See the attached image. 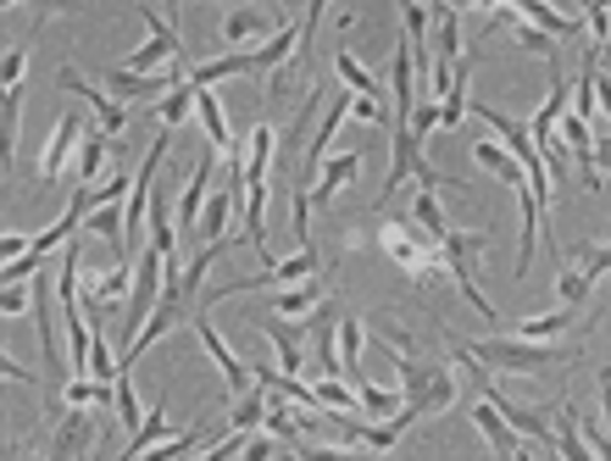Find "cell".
<instances>
[{
  "label": "cell",
  "instance_id": "cell-6",
  "mask_svg": "<svg viewBox=\"0 0 611 461\" xmlns=\"http://www.w3.org/2000/svg\"><path fill=\"white\" fill-rule=\"evenodd\" d=\"M561 140H567V156H572V173L583 189H600V162H594V123L578 117V112H561Z\"/></svg>",
  "mask_w": 611,
  "mask_h": 461
},
{
  "label": "cell",
  "instance_id": "cell-20",
  "mask_svg": "<svg viewBox=\"0 0 611 461\" xmlns=\"http://www.w3.org/2000/svg\"><path fill=\"white\" fill-rule=\"evenodd\" d=\"M334 73H339V84H345V90H356V95H373V101L384 95V79H378L373 68H361V62H356V51H334Z\"/></svg>",
  "mask_w": 611,
  "mask_h": 461
},
{
  "label": "cell",
  "instance_id": "cell-10",
  "mask_svg": "<svg viewBox=\"0 0 611 461\" xmlns=\"http://www.w3.org/2000/svg\"><path fill=\"white\" fill-rule=\"evenodd\" d=\"M461 62V12L439 7V51H434V101L450 90V73Z\"/></svg>",
  "mask_w": 611,
  "mask_h": 461
},
{
  "label": "cell",
  "instance_id": "cell-9",
  "mask_svg": "<svg viewBox=\"0 0 611 461\" xmlns=\"http://www.w3.org/2000/svg\"><path fill=\"white\" fill-rule=\"evenodd\" d=\"M472 422H478V433H483L489 455H500V461H511V455H528V450H522V433L511 428V417H506L495 400H478V406H472Z\"/></svg>",
  "mask_w": 611,
  "mask_h": 461
},
{
  "label": "cell",
  "instance_id": "cell-24",
  "mask_svg": "<svg viewBox=\"0 0 611 461\" xmlns=\"http://www.w3.org/2000/svg\"><path fill=\"white\" fill-rule=\"evenodd\" d=\"M411 223H417V228H422V234H428L434 245H445V239H450V217L439 212V201H434V189H422V195L411 201Z\"/></svg>",
  "mask_w": 611,
  "mask_h": 461
},
{
  "label": "cell",
  "instance_id": "cell-19",
  "mask_svg": "<svg viewBox=\"0 0 611 461\" xmlns=\"http://www.w3.org/2000/svg\"><path fill=\"white\" fill-rule=\"evenodd\" d=\"M34 328H40L45 361L62 367V345H57V317H51V284H45V273H34Z\"/></svg>",
  "mask_w": 611,
  "mask_h": 461
},
{
  "label": "cell",
  "instance_id": "cell-15",
  "mask_svg": "<svg viewBox=\"0 0 611 461\" xmlns=\"http://www.w3.org/2000/svg\"><path fill=\"white\" fill-rule=\"evenodd\" d=\"M106 156H112V134L101 129V123H90L84 129V140H79V156H73V184L84 189V184H95L101 178V167H106Z\"/></svg>",
  "mask_w": 611,
  "mask_h": 461
},
{
  "label": "cell",
  "instance_id": "cell-7",
  "mask_svg": "<svg viewBox=\"0 0 611 461\" xmlns=\"http://www.w3.org/2000/svg\"><path fill=\"white\" fill-rule=\"evenodd\" d=\"M195 328H201V345L212 350V361H217V372H223V383H228V395H245L251 383H256V372H251V361H240L234 350H228V339L212 328V306L195 317Z\"/></svg>",
  "mask_w": 611,
  "mask_h": 461
},
{
  "label": "cell",
  "instance_id": "cell-26",
  "mask_svg": "<svg viewBox=\"0 0 611 461\" xmlns=\"http://www.w3.org/2000/svg\"><path fill=\"white\" fill-rule=\"evenodd\" d=\"M356 395H361V411H367V417H400V406H406L400 389H384V383H373V378H361Z\"/></svg>",
  "mask_w": 611,
  "mask_h": 461
},
{
  "label": "cell",
  "instance_id": "cell-8",
  "mask_svg": "<svg viewBox=\"0 0 611 461\" xmlns=\"http://www.w3.org/2000/svg\"><path fill=\"white\" fill-rule=\"evenodd\" d=\"M145 23H151V40H145L140 51H129V62H123L129 73H156V68L179 62V51H184V45H179V34L156 18V7H145Z\"/></svg>",
  "mask_w": 611,
  "mask_h": 461
},
{
  "label": "cell",
  "instance_id": "cell-3",
  "mask_svg": "<svg viewBox=\"0 0 611 461\" xmlns=\"http://www.w3.org/2000/svg\"><path fill=\"white\" fill-rule=\"evenodd\" d=\"M472 356L483 361V367H495V372H544V367H556V361H572V350H561V345H550V339H522V334H500V339H478L472 345Z\"/></svg>",
  "mask_w": 611,
  "mask_h": 461
},
{
  "label": "cell",
  "instance_id": "cell-21",
  "mask_svg": "<svg viewBox=\"0 0 611 461\" xmlns=\"http://www.w3.org/2000/svg\"><path fill=\"white\" fill-rule=\"evenodd\" d=\"M361 339H367V322L361 317H339V361H345V378L361 383Z\"/></svg>",
  "mask_w": 611,
  "mask_h": 461
},
{
  "label": "cell",
  "instance_id": "cell-23",
  "mask_svg": "<svg viewBox=\"0 0 611 461\" xmlns=\"http://www.w3.org/2000/svg\"><path fill=\"white\" fill-rule=\"evenodd\" d=\"M228 212H234V189H217L212 201H206V212H201V245H212V239H228Z\"/></svg>",
  "mask_w": 611,
  "mask_h": 461
},
{
  "label": "cell",
  "instance_id": "cell-45",
  "mask_svg": "<svg viewBox=\"0 0 611 461\" xmlns=\"http://www.w3.org/2000/svg\"><path fill=\"white\" fill-rule=\"evenodd\" d=\"M184 7V0H167V12H179ZM223 7H234V0H223Z\"/></svg>",
  "mask_w": 611,
  "mask_h": 461
},
{
  "label": "cell",
  "instance_id": "cell-34",
  "mask_svg": "<svg viewBox=\"0 0 611 461\" xmlns=\"http://www.w3.org/2000/svg\"><path fill=\"white\" fill-rule=\"evenodd\" d=\"M123 189H134V184H129L123 173H112L101 189H90V206H118V201H123Z\"/></svg>",
  "mask_w": 611,
  "mask_h": 461
},
{
  "label": "cell",
  "instance_id": "cell-12",
  "mask_svg": "<svg viewBox=\"0 0 611 461\" xmlns=\"http://www.w3.org/2000/svg\"><path fill=\"white\" fill-rule=\"evenodd\" d=\"M356 173H361V156H356V151H345V156H328V162L317 167V178H312V206H328V201H339V189H345V184H356Z\"/></svg>",
  "mask_w": 611,
  "mask_h": 461
},
{
  "label": "cell",
  "instance_id": "cell-37",
  "mask_svg": "<svg viewBox=\"0 0 611 461\" xmlns=\"http://www.w3.org/2000/svg\"><path fill=\"white\" fill-rule=\"evenodd\" d=\"M578 262H583V267H589V273L600 278V273H611V245H589V250H583Z\"/></svg>",
  "mask_w": 611,
  "mask_h": 461
},
{
  "label": "cell",
  "instance_id": "cell-11",
  "mask_svg": "<svg viewBox=\"0 0 611 461\" xmlns=\"http://www.w3.org/2000/svg\"><path fill=\"white\" fill-rule=\"evenodd\" d=\"M323 300H328V278H323V273H312V278H301V284H284V289L273 295V311H278V317L306 322Z\"/></svg>",
  "mask_w": 611,
  "mask_h": 461
},
{
  "label": "cell",
  "instance_id": "cell-27",
  "mask_svg": "<svg viewBox=\"0 0 611 461\" xmlns=\"http://www.w3.org/2000/svg\"><path fill=\"white\" fill-rule=\"evenodd\" d=\"M162 439H167V406H151L145 422H140V433H129V450L123 455H151Z\"/></svg>",
  "mask_w": 611,
  "mask_h": 461
},
{
  "label": "cell",
  "instance_id": "cell-43",
  "mask_svg": "<svg viewBox=\"0 0 611 461\" xmlns=\"http://www.w3.org/2000/svg\"><path fill=\"white\" fill-rule=\"evenodd\" d=\"M600 400H605V422H611V367L600 372Z\"/></svg>",
  "mask_w": 611,
  "mask_h": 461
},
{
  "label": "cell",
  "instance_id": "cell-18",
  "mask_svg": "<svg viewBox=\"0 0 611 461\" xmlns=\"http://www.w3.org/2000/svg\"><path fill=\"white\" fill-rule=\"evenodd\" d=\"M223 151H206L201 156V167H195V178H190V189H184V201H179V228H201V212H206V189H212V162H217Z\"/></svg>",
  "mask_w": 611,
  "mask_h": 461
},
{
  "label": "cell",
  "instance_id": "cell-40",
  "mask_svg": "<svg viewBox=\"0 0 611 461\" xmlns=\"http://www.w3.org/2000/svg\"><path fill=\"white\" fill-rule=\"evenodd\" d=\"M245 455H251V461H262V455H284V450H278L273 439H262V433L251 428V439H245Z\"/></svg>",
  "mask_w": 611,
  "mask_h": 461
},
{
  "label": "cell",
  "instance_id": "cell-41",
  "mask_svg": "<svg viewBox=\"0 0 611 461\" xmlns=\"http://www.w3.org/2000/svg\"><path fill=\"white\" fill-rule=\"evenodd\" d=\"M594 106H600L605 123H611V73H594Z\"/></svg>",
  "mask_w": 611,
  "mask_h": 461
},
{
  "label": "cell",
  "instance_id": "cell-44",
  "mask_svg": "<svg viewBox=\"0 0 611 461\" xmlns=\"http://www.w3.org/2000/svg\"><path fill=\"white\" fill-rule=\"evenodd\" d=\"M434 7H456L461 12V7H483V0H434Z\"/></svg>",
  "mask_w": 611,
  "mask_h": 461
},
{
  "label": "cell",
  "instance_id": "cell-4",
  "mask_svg": "<svg viewBox=\"0 0 611 461\" xmlns=\"http://www.w3.org/2000/svg\"><path fill=\"white\" fill-rule=\"evenodd\" d=\"M84 117L79 112H62V123L51 129V145L40 151V184H57L73 173V156H79V140H84Z\"/></svg>",
  "mask_w": 611,
  "mask_h": 461
},
{
  "label": "cell",
  "instance_id": "cell-14",
  "mask_svg": "<svg viewBox=\"0 0 611 461\" xmlns=\"http://www.w3.org/2000/svg\"><path fill=\"white\" fill-rule=\"evenodd\" d=\"M267 29H284V18H278L273 7H234V12L223 18V45H245V40H256V34H267Z\"/></svg>",
  "mask_w": 611,
  "mask_h": 461
},
{
  "label": "cell",
  "instance_id": "cell-5",
  "mask_svg": "<svg viewBox=\"0 0 611 461\" xmlns=\"http://www.w3.org/2000/svg\"><path fill=\"white\" fill-rule=\"evenodd\" d=\"M57 84H62L68 95H79V101L90 106V117H95L106 134H123V129H129V112H123V101H112V90H95V84H90V79H79L73 68H62V73H57Z\"/></svg>",
  "mask_w": 611,
  "mask_h": 461
},
{
  "label": "cell",
  "instance_id": "cell-35",
  "mask_svg": "<svg viewBox=\"0 0 611 461\" xmlns=\"http://www.w3.org/2000/svg\"><path fill=\"white\" fill-rule=\"evenodd\" d=\"M34 7V34L51 23V18H62V12H73V0H29Z\"/></svg>",
  "mask_w": 611,
  "mask_h": 461
},
{
  "label": "cell",
  "instance_id": "cell-33",
  "mask_svg": "<svg viewBox=\"0 0 611 461\" xmlns=\"http://www.w3.org/2000/svg\"><path fill=\"white\" fill-rule=\"evenodd\" d=\"M434 129H439V101H417V112H411V134L428 140Z\"/></svg>",
  "mask_w": 611,
  "mask_h": 461
},
{
  "label": "cell",
  "instance_id": "cell-1",
  "mask_svg": "<svg viewBox=\"0 0 611 461\" xmlns=\"http://www.w3.org/2000/svg\"><path fill=\"white\" fill-rule=\"evenodd\" d=\"M373 339H378V345L389 350V361L400 367V395H406L411 422H417V417H439V411L456 406V372H450V361H439L417 334H406V328H395V322H373Z\"/></svg>",
  "mask_w": 611,
  "mask_h": 461
},
{
  "label": "cell",
  "instance_id": "cell-16",
  "mask_svg": "<svg viewBox=\"0 0 611 461\" xmlns=\"http://www.w3.org/2000/svg\"><path fill=\"white\" fill-rule=\"evenodd\" d=\"M483 7H511L517 18H528V23H539V29H544V34H556V40L578 29V18H572V12H556V7H550V0H483Z\"/></svg>",
  "mask_w": 611,
  "mask_h": 461
},
{
  "label": "cell",
  "instance_id": "cell-30",
  "mask_svg": "<svg viewBox=\"0 0 611 461\" xmlns=\"http://www.w3.org/2000/svg\"><path fill=\"white\" fill-rule=\"evenodd\" d=\"M267 422V389L251 383L245 395H234V428H262Z\"/></svg>",
  "mask_w": 611,
  "mask_h": 461
},
{
  "label": "cell",
  "instance_id": "cell-28",
  "mask_svg": "<svg viewBox=\"0 0 611 461\" xmlns=\"http://www.w3.org/2000/svg\"><path fill=\"white\" fill-rule=\"evenodd\" d=\"M589 289H594V273H589L583 262H578V267H567V262H561V278H556V295H561V306H572V311H578V306L589 300Z\"/></svg>",
  "mask_w": 611,
  "mask_h": 461
},
{
  "label": "cell",
  "instance_id": "cell-13",
  "mask_svg": "<svg viewBox=\"0 0 611 461\" xmlns=\"http://www.w3.org/2000/svg\"><path fill=\"white\" fill-rule=\"evenodd\" d=\"M90 444H95V422H90V411H84V406H68V417L57 422L45 455H90Z\"/></svg>",
  "mask_w": 611,
  "mask_h": 461
},
{
  "label": "cell",
  "instance_id": "cell-39",
  "mask_svg": "<svg viewBox=\"0 0 611 461\" xmlns=\"http://www.w3.org/2000/svg\"><path fill=\"white\" fill-rule=\"evenodd\" d=\"M0 306H7V317H23L29 311V289L23 284H7V300H0Z\"/></svg>",
  "mask_w": 611,
  "mask_h": 461
},
{
  "label": "cell",
  "instance_id": "cell-32",
  "mask_svg": "<svg viewBox=\"0 0 611 461\" xmlns=\"http://www.w3.org/2000/svg\"><path fill=\"white\" fill-rule=\"evenodd\" d=\"M195 444H201V428H190V433H179V439H162L151 455H162V461H179V455H190Z\"/></svg>",
  "mask_w": 611,
  "mask_h": 461
},
{
  "label": "cell",
  "instance_id": "cell-36",
  "mask_svg": "<svg viewBox=\"0 0 611 461\" xmlns=\"http://www.w3.org/2000/svg\"><path fill=\"white\" fill-rule=\"evenodd\" d=\"M350 117H361V123H384V101H373V95H356V101H350Z\"/></svg>",
  "mask_w": 611,
  "mask_h": 461
},
{
  "label": "cell",
  "instance_id": "cell-38",
  "mask_svg": "<svg viewBox=\"0 0 611 461\" xmlns=\"http://www.w3.org/2000/svg\"><path fill=\"white\" fill-rule=\"evenodd\" d=\"M29 73V51H7V90H18Z\"/></svg>",
  "mask_w": 611,
  "mask_h": 461
},
{
  "label": "cell",
  "instance_id": "cell-17",
  "mask_svg": "<svg viewBox=\"0 0 611 461\" xmlns=\"http://www.w3.org/2000/svg\"><path fill=\"white\" fill-rule=\"evenodd\" d=\"M240 73H256V51H228V57H212V62L190 68V84H201V90H217L223 79H240Z\"/></svg>",
  "mask_w": 611,
  "mask_h": 461
},
{
  "label": "cell",
  "instance_id": "cell-31",
  "mask_svg": "<svg viewBox=\"0 0 611 461\" xmlns=\"http://www.w3.org/2000/svg\"><path fill=\"white\" fill-rule=\"evenodd\" d=\"M567 317H572V306H561V311H544V317H528L517 334H522V339H550V334H561V328H567Z\"/></svg>",
  "mask_w": 611,
  "mask_h": 461
},
{
  "label": "cell",
  "instance_id": "cell-42",
  "mask_svg": "<svg viewBox=\"0 0 611 461\" xmlns=\"http://www.w3.org/2000/svg\"><path fill=\"white\" fill-rule=\"evenodd\" d=\"M594 162H600V178L611 173V134H594Z\"/></svg>",
  "mask_w": 611,
  "mask_h": 461
},
{
  "label": "cell",
  "instance_id": "cell-2",
  "mask_svg": "<svg viewBox=\"0 0 611 461\" xmlns=\"http://www.w3.org/2000/svg\"><path fill=\"white\" fill-rule=\"evenodd\" d=\"M273 156H278V134L267 123L251 129V145H245V167H240V189H245V239L256 245L262 267H273V250H267V173H273Z\"/></svg>",
  "mask_w": 611,
  "mask_h": 461
},
{
  "label": "cell",
  "instance_id": "cell-25",
  "mask_svg": "<svg viewBox=\"0 0 611 461\" xmlns=\"http://www.w3.org/2000/svg\"><path fill=\"white\" fill-rule=\"evenodd\" d=\"M195 101H201V90L184 79V84H179V90L156 106V123H162V129H184V123H190V112H195Z\"/></svg>",
  "mask_w": 611,
  "mask_h": 461
},
{
  "label": "cell",
  "instance_id": "cell-22",
  "mask_svg": "<svg viewBox=\"0 0 611 461\" xmlns=\"http://www.w3.org/2000/svg\"><path fill=\"white\" fill-rule=\"evenodd\" d=\"M556 455H567V461L594 455V450H589V439H583V428H578V406H572V400H567V406H561V417H556Z\"/></svg>",
  "mask_w": 611,
  "mask_h": 461
},
{
  "label": "cell",
  "instance_id": "cell-29",
  "mask_svg": "<svg viewBox=\"0 0 611 461\" xmlns=\"http://www.w3.org/2000/svg\"><path fill=\"white\" fill-rule=\"evenodd\" d=\"M312 389H317V400H323L328 411H361V395H356L350 378H317Z\"/></svg>",
  "mask_w": 611,
  "mask_h": 461
}]
</instances>
